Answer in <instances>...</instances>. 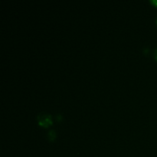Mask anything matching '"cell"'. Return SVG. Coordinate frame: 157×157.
Instances as JSON below:
<instances>
[{"label": "cell", "instance_id": "obj_1", "mask_svg": "<svg viewBox=\"0 0 157 157\" xmlns=\"http://www.w3.org/2000/svg\"><path fill=\"white\" fill-rule=\"evenodd\" d=\"M38 124L44 127H48L52 124V120H51L50 115L45 114V113H41V115L38 116Z\"/></svg>", "mask_w": 157, "mask_h": 157}, {"label": "cell", "instance_id": "obj_2", "mask_svg": "<svg viewBox=\"0 0 157 157\" xmlns=\"http://www.w3.org/2000/svg\"><path fill=\"white\" fill-rule=\"evenodd\" d=\"M150 2H151V3H153L154 6H157V0H150Z\"/></svg>", "mask_w": 157, "mask_h": 157}, {"label": "cell", "instance_id": "obj_4", "mask_svg": "<svg viewBox=\"0 0 157 157\" xmlns=\"http://www.w3.org/2000/svg\"><path fill=\"white\" fill-rule=\"evenodd\" d=\"M156 22H157V20H156Z\"/></svg>", "mask_w": 157, "mask_h": 157}, {"label": "cell", "instance_id": "obj_3", "mask_svg": "<svg viewBox=\"0 0 157 157\" xmlns=\"http://www.w3.org/2000/svg\"><path fill=\"white\" fill-rule=\"evenodd\" d=\"M154 56H155V58H156V59L157 60V48L155 50V52H154Z\"/></svg>", "mask_w": 157, "mask_h": 157}]
</instances>
